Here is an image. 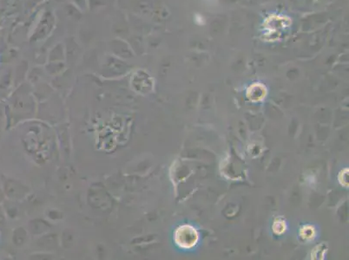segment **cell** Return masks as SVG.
<instances>
[{"label":"cell","instance_id":"obj_2","mask_svg":"<svg viewBox=\"0 0 349 260\" xmlns=\"http://www.w3.org/2000/svg\"><path fill=\"white\" fill-rule=\"evenodd\" d=\"M198 233L195 228L190 226H182L175 232V242L180 248L190 249L198 243Z\"/></svg>","mask_w":349,"mask_h":260},{"label":"cell","instance_id":"obj_1","mask_svg":"<svg viewBox=\"0 0 349 260\" xmlns=\"http://www.w3.org/2000/svg\"><path fill=\"white\" fill-rule=\"evenodd\" d=\"M290 25V20L284 16H270L264 24V37L268 40H276L283 36V33Z\"/></svg>","mask_w":349,"mask_h":260},{"label":"cell","instance_id":"obj_3","mask_svg":"<svg viewBox=\"0 0 349 260\" xmlns=\"http://www.w3.org/2000/svg\"><path fill=\"white\" fill-rule=\"evenodd\" d=\"M278 228H281V232H283L284 231V228H285V225H284L283 221H276L275 225H274V231L276 232Z\"/></svg>","mask_w":349,"mask_h":260}]
</instances>
